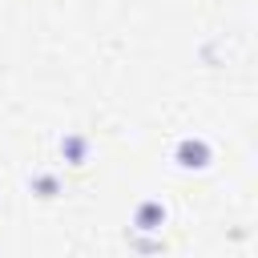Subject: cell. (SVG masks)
I'll return each mask as SVG.
<instances>
[{"label": "cell", "mask_w": 258, "mask_h": 258, "mask_svg": "<svg viewBox=\"0 0 258 258\" xmlns=\"http://www.w3.org/2000/svg\"><path fill=\"white\" fill-rule=\"evenodd\" d=\"M28 194L40 198V202H52V198L64 194V177H60L56 169H32V173H28Z\"/></svg>", "instance_id": "cell-4"}, {"label": "cell", "mask_w": 258, "mask_h": 258, "mask_svg": "<svg viewBox=\"0 0 258 258\" xmlns=\"http://www.w3.org/2000/svg\"><path fill=\"white\" fill-rule=\"evenodd\" d=\"M169 226V206L161 198H141L129 214V230L133 234H161Z\"/></svg>", "instance_id": "cell-2"}, {"label": "cell", "mask_w": 258, "mask_h": 258, "mask_svg": "<svg viewBox=\"0 0 258 258\" xmlns=\"http://www.w3.org/2000/svg\"><path fill=\"white\" fill-rule=\"evenodd\" d=\"M129 246H133L137 254H161V250H165V238H161V234H133V230H129Z\"/></svg>", "instance_id": "cell-5"}, {"label": "cell", "mask_w": 258, "mask_h": 258, "mask_svg": "<svg viewBox=\"0 0 258 258\" xmlns=\"http://www.w3.org/2000/svg\"><path fill=\"white\" fill-rule=\"evenodd\" d=\"M169 161H173L181 173H206V169L214 165V145H210L202 133H185V137H177Z\"/></svg>", "instance_id": "cell-1"}, {"label": "cell", "mask_w": 258, "mask_h": 258, "mask_svg": "<svg viewBox=\"0 0 258 258\" xmlns=\"http://www.w3.org/2000/svg\"><path fill=\"white\" fill-rule=\"evenodd\" d=\"M56 153H60V161H64V165L81 169V165H89V157H93V137H89V133H81V129H69V133L56 141Z\"/></svg>", "instance_id": "cell-3"}]
</instances>
